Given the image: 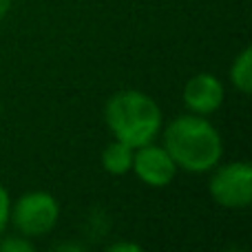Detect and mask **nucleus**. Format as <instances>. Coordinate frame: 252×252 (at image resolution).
<instances>
[{
  "mask_svg": "<svg viewBox=\"0 0 252 252\" xmlns=\"http://www.w3.org/2000/svg\"><path fill=\"white\" fill-rule=\"evenodd\" d=\"M56 250H82V246H78V244H64V246H56Z\"/></svg>",
  "mask_w": 252,
  "mask_h": 252,
  "instance_id": "nucleus-13",
  "label": "nucleus"
},
{
  "mask_svg": "<svg viewBox=\"0 0 252 252\" xmlns=\"http://www.w3.org/2000/svg\"><path fill=\"white\" fill-rule=\"evenodd\" d=\"M230 82L241 95H248L252 91V49L246 47L237 53L230 64Z\"/></svg>",
  "mask_w": 252,
  "mask_h": 252,
  "instance_id": "nucleus-8",
  "label": "nucleus"
},
{
  "mask_svg": "<svg viewBox=\"0 0 252 252\" xmlns=\"http://www.w3.org/2000/svg\"><path fill=\"white\" fill-rule=\"evenodd\" d=\"M182 100L188 113L210 118L213 113H217L221 109L223 100H226V89H223V82L217 75L204 71V73L188 78V82L184 84Z\"/></svg>",
  "mask_w": 252,
  "mask_h": 252,
  "instance_id": "nucleus-6",
  "label": "nucleus"
},
{
  "mask_svg": "<svg viewBox=\"0 0 252 252\" xmlns=\"http://www.w3.org/2000/svg\"><path fill=\"white\" fill-rule=\"evenodd\" d=\"M133 146L120 142V139H111L109 144L102 151V168L109 175H115V177H122V175L130 173V166H133Z\"/></svg>",
  "mask_w": 252,
  "mask_h": 252,
  "instance_id": "nucleus-7",
  "label": "nucleus"
},
{
  "mask_svg": "<svg viewBox=\"0 0 252 252\" xmlns=\"http://www.w3.org/2000/svg\"><path fill=\"white\" fill-rule=\"evenodd\" d=\"M164 148L177 168L192 175L210 173L223 157V139L215 124L204 115L184 113L161 126Z\"/></svg>",
  "mask_w": 252,
  "mask_h": 252,
  "instance_id": "nucleus-1",
  "label": "nucleus"
},
{
  "mask_svg": "<svg viewBox=\"0 0 252 252\" xmlns=\"http://www.w3.org/2000/svg\"><path fill=\"white\" fill-rule=\"evenodd\" d=\"M177 164L173 161L170 153L164 148V144L148 142L144 146H137L133 151V166L130 173L148 188H166L177 177Z\"/></svg>",
  "mask_w": 252,
  "mask_h": 252,
  "instance_id": "nucleus-5",
  "label": "nucleus"
},
{
  "mask_svg": "<svg viewBox=\"0 0 252 252\" xmlns=\"http://www.w3.org/2000/svg\"><path fill=\"white\" fill-rule=\"evenodd\" d=\"M0 109H2V97H0Z\"/></svg>",
  "mask_w": 252,
  "mask_h": 252,
  "instance_id": "nucleus-14",
  "label": "nucleus"
},
{
  "mask_svg": "<svg viewBox=\"0 0 252 252\" xmlns=\"http://www.w3.org/2000/svg\"><path fill=\"white\" fill-rule=\"evenodd\" d=\"M35 246L22 235H0V252H33Z\"/></svg>",
  "mask_w": 252,
  "mask_h": 252,
  "instance_id": "nucleus-9",
  "label": "nucleus"
},
{
  "mask_svg": "<svg viewBox=\"0 0 252 252\" xmlns=\"http://www.w3.org/2000/svg\"><path fill=\"white\" fill-rule=\"evenodd\" d=\"M60 204L47 190H29L18 199H11L9 223L16 228L18 235L27 239L44 237L58 226Z\"/></svg>",
  "mask_w": 252,
  "mask_h": 252,
  "instance_id": "nucleus-3",
  "label": "nucleus"
},
{
  "mask_svg": "<svg viewBox=\"0 0 252 252\" xmlns=\"http://www.w3.org/2000/svg\"><path fill=\"white\" fill-rule=\"evenodd\" d=\"M104 124L113 139L137 148L155 142L164 126V115L159 104L144 91L122 89L106 100Z\"/></svg>",
  "mask_w": 252,
  "mask_h": 252,
  "instance_id": "nucleus-2",
  "label": "nucleus"
},
{
  "mask_svg": "<svg viewBox=\"0 0 252 252\" xmlns=\"http://www.w3.org/2000/svg\"><path fill=\"white\" fill-rule=\"evenodd\" d=\"M11 4H13V0H0V20H2V18L9 13Z\"/></svg>",
  "mask_w": 252,
  "mask_h": 252,
  "instance_id": "nucleus-12",
  "label": "nucleus"
},
{
  "mask_svg": "<svg viewBox=\"0 0 252 252\" xmlns=\"http://www.w3.org/2000/svg\"><path fill=\"white\" fill-rule=\"evenodd\" d=\"M9 213H11V195L0 184V235H4V230L9 226Z\"/></svg>",
  "mask_w": 252,
  "mask_h": 252,
  "instance_id": "nucleus-10",
  "label": "nucleus"
},
{
  "mask_svg": "<svg viewBox=\"0 0 252 252\" xmlns=\"http://www.w3.org/2000/svg\"><path fill=\"white\" fill-rule=\"evenodd\" d=\"M208 192L213 201L221 208L241 210L252 204V166L246 159L239 161H219L210 170Z\"/></svg>",
  "mask_w": 252,
  "mask_h": 252,
  "instance_id": "nucleus-4",
  "label": "nucleus"
},
{
  "mask_svg": "<svg viewBox=\"0 0 252 252\" xmlns=\"http://www.w3.org/2000/svg\"><path fill=\"white\" fill-rule=\"evenodd\" d=\"M137 244H126V241H120V244H111L109 246V252H139Z\"/></svg>",
  "mask_w": 252,
  "mask_h": 252,
  "instance_id": "nucleus-11",
  "label": "nucleus"
}]
</instances>
